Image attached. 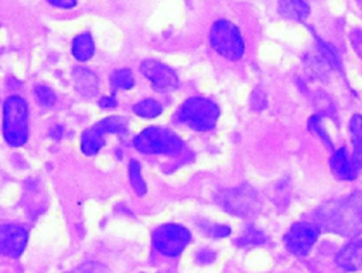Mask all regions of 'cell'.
I'll use <instances>...</instances> for the list:
<instances>
[{"instance_id": "obj_4", "label": "cell", "mask_w": 362, "mask_h": 273, "mask_svg": "<svg viewBox=\"0 0 362 273\" xmlns=\"http://www.w3.org/2000/svg\"><path fill=\"white\" fill-rule=\"evenodd\" d=\"M219 117L218 106L205 98H191L178 110V119L194 130H211Z\"/></svg>"}, {"instance_id": "obj_2", "label": "cell", "mask_w": 362, "mask_h": 273, "mask_svg": "<svg viewBox=\"0 0 362 273\" xmlns=\"http://www.w3.org/2000/svg\"><path fill=\"white\" fill-rule=\"evenodd\" d=\"M3 134L8 144L21 146L28 137V108L20 96H10L3 109Z\"/></svg>"}, {"instance_id": "obj_13", "label": "cell", "mask_w": 362, "mask_h": 273, "mask_svg": "<svg viewBox=\"0 0 362 273\" xmlns=\"http://www.w3.org/2000/svg\"><path fill=\"white\" fill-rule=\"evenodd\" d=\"M329 165H331V170L335 174V177L339 180L351 181L358 175V173L354 168L352 160L349 158V156L346 153V149L337 150L329 160Z\"/></svg>"}, {"instance_id": "obj_25", "label": "cell", "mask_w": 362, "mask_h": 273, "mask_svg": "<svg viewBox=\"0 0 362 273\" xmlns=\"http://www.w3.org/2000/svg\"><path fill=\"white\" fill-rule=\"evenodd\" d=\"M321 45V51H322V55L327 58V61L334 65V66H338V57H337V52L334 51L332 47H329V44H325V42H320Z\"/></svg>"}, {"instance_id": "obj_17", "label": "cell", "mask_w": 362, "mask_h": 273, "mask_svg": "<svg viewBox=\"0 0 362 273\" xmlns=\"http://www.w3.org/2000/svg\"><path fill=\"white\" fill-rule=\"evenodd\" d=\"M95 52V44L89 33L78 34L72 41V54L79 61L89 59Z\"/></svg>"}, {"instance_id": "obj_30", "label": "cell", "mask_w": 362, "mask_h": 273, "mask_svg": "<svg viewBox=\"0 0 362 273\" xmlns=\"http://www.w3.org/2000/svg\"><path fill=\"white\" fill-rule=\"evenodd\" d=\"M100 105L102 106H107V108H112V106H115L116 105V102H115V99L113 98H103V99H100Z\"/></svg>"}, {"instance_id": "obj_24", "label": "cell", "mask_w": 362, "mask_h": 273, "mask_svg": "<svg viewBox=\"0 0 362 273\" xmlns=\"http://www.w3.org/2000/svg\"><path fill=\"white\" fill-rule=\"evenodd\" d=\"M308 129H310L311 132H314L317 136H320L325 143H329V144H331L329 137L327 136L325 130H324L322 126H321V119H320V116H313V117L308 120Z\"/></svg>"}, {"instance_id": "obj_23", "label": "cell", "mask_w": 362, "mask_h": 273, "mask_svg": "<svg viewBox=\"0 0 362 273\" xmlns=\"http://www.w3.org/2000/svg\"><path fill=\"white\" fill-rule=\"evenodd\" d=\"M34 93H35V98L38 99V102H40L42 106L49 108V106H52V105L55 103V99H57V98H55V93H54L49 88H47V86H44V85L35 86Z\"/></svg>"}, {"instance_id": "obj_12", "label": "cell", "mask_w": 362, "mask_h": 273, "mask_svg": "<svg viewBox=\"0 0 362 273\" xmlns=\"http://www.w3.org/2000/svg\"><path fill=\"white\" fill-rule=\"evenodd\" d=\"M72 81L75 89L85 98H92L98 92V76L88 68L76 66L72 71Z\"/></svg>"}, {"instance_id": "obj_9", "label": "cell", "mask_w": 362, "mask_h": 273, "mask_svg": "<svg viewBox=\"0 0 362 273\" xmlns=\"http://www.w3.org/2000/svg\"><path fill=\"white\" fill-rule=\"evenodd\" d=\"M140 68H141L143 75L160 92L171 91L178 86V78H177L175 72L170 66H167L158 61L146 59L141 62Z\"/></svg>"}, {"instance_id": "obj_26", "label": "cell", "mask_w": 362, "mask_h": 273, "mask_svg": "<svg viewBox=\"0 0 362 273\" xmlns=\"http://www.w3.org/2000/svg\"><path fill=\"white\" fill-rule=\"evenodd\" d=\"M209 233L214 238H226L230 233V229L228 225H214L209 231Z\"/></svg>"}, {"instance_id": "obj_7", "label": "cell", "mask_w": 362, "mask_h": 273, "mask_svg": "<svg viewBox=\"0 0 362 273\" xmlns=\"http://www.w3.org/2000/svg\"><path fill=\"white\" fill-rule=\"evenodd\" d=\"M222 205L233 215L250 216L259 211L260 201L257 194L249 185H242L225 192Z\"/></svg>"}, {"instance_id": "obj_6", "label": "cell", "mask_w": 362, "mask_h": 273, "mask_svg": "<svg viewBox=\"0 0 362 273\" xmlns=\"http://www.w3.org/2000/svg\"><path fill=\"white\" fill-rule=\"evenodd\" d=\"M191 233L181 225L167 223L154 231L153 242L158 252L167 256H177L189 243Z\"/></svg>"}, {"instance_id": "obj_22", "label": "cell", "mask_w": 362, "mask_h": 273, "mask_svg": "<svg viewBox=\"0 0 362 273\" xmlns=\"http://www.w3.org/2000/svg\"><path fill=\"white\" fill-rule=\"evenodd\" d=\"M112 82L116 88L120 89H129L133 86L134 79H133V74L129 69H117L113 76H112Z\"/></svg>"}, {"instance_id": "obj_28", "label": "cell", "mask_w": 362, "mask_h": 273, "mask_svg": "<svg viewBox=\"0 0 362 273\" xmlns=\"http://www.w3.org/2000/svg\"><path fill=\"white\" fill-rule=\"evenodd\" d=\"M48 3L61 8H71L76 4V0H48Z\"/></svg>"}, {"instance_id": "obj_21", "label": "cell", "mask_w": 362, "mask_h": 273, "mask_svg": "<svg viewBox=\"0 0 362 273\" xmlns=\"http://www.w3.org/2000/svg\"><path fill=\"white\" fill-rule=\"evenodd\" d=\"M100 127L105 130V133H124L126 132V120L123 117H107L99 122Z\"/></svg>"}, {"instance_id": "obj_8", "label": "cell", "mask_w": 362, "mask_h": 273, "mask_svg": "<svg viewBox=\"0 0 362 273\" xmlns=\"http://www.w3.org/2000/svg\"><path fill=\"white\" fill-rule=\"evenodd\" d=\"M318 239V228L313 223H294L284 235V245L293 255H307Z\"/></svg>"}, {"instance_id": "obj_5", "label": "cell", "mask_w": 362, "mask_h": 273, "mask_svg": "<svg viewBox=\"0 0 362 273\" xmlns=\"http://www.w3.org/2000/svg\"><path fill=\"white\" fill-rule=\"evenodd\" d=\"M209 41L218 54L232 61L240 59L245 52V42L238 27L226 20H219L212 25Z\"/></svg>"}, {"instance_id": "obj_19", "label": "cell", "mask_w": 362, "mask_h": 273, "mask_svg": "<svg viewBox=\"0 0 362 273\" xmlns=\"http://www.w3.org/2000/svg\"><path fill=\"white\" fill-rule=\"evenodd\" d=\"M134 113L141 117H156L161 113V105L154 99H144L134 106Z\"/></svg>"}, {"instance_id": "obj_3", "label": "cell", "mask_w": 362, "mask_h": 273, "mask_svg": "<svg viewBox=\"0 0 362 273\" xmlns=\"http://www.w3.org/2000/svg\"><path fill=\"white\" fill-rule=\"evenodd\" d=\"M134 147L146 154L174 156L182 150V143L171 130L153 126L136 136Z\"/></svg>"}, {"instance_id": "obj_20", "label": "cell", "mask_w": 362, "mask_h": 273, "mask_svg": "<svg viewBox=\"0 0 362 273\" xmlns=\"http://www.w3.org/2000/svg\"><path fill=\"white\" fill-rule=\"evenodd\" d=\"M129 178H130V182H132L136 194L144 195L146 194V182H144L141 171H140V164L136 160H132L129 164Z\"/></svg>"}, {"instance_id": "obj_16", "label": "cell", "mask_w": 362, "mask_h": 273, "mask_svg": "<svg viewBox=\"0 0 362 273\" xmlns=\"http://www.w3.org/2000/svg\"><path fill=\"white\" fill-rule=\"evenodd\" d=\"M279 11L284 18L303 21L307 18L310 8L304 0H279Z\"/></svg>"}, {"instance_id": "obj_11", "label": "cell", "mask_w": 362, "mask_h": 273, "mask_svg": "<svg viewBox=\"0 0 362 273\" xmlns=\"http://www.w3.org/2000/svg\"><path fill=\"white\" fill-rule=\"evenodd\" d=\"M335 262L345 270H358L362 267V239L345 245L335 256Z\"/></svg>"}, {"instance_id": "obj_27", "label": "cell", "mask_w": 362, "mask_h": 273, "mask_svg": "<svg viewBox=\"0 0 362 273\" xmlns=\"http://www.w3.org/2000/svg\"><path fill=\"white\" fill-rule=\"evenodd\" d=\"M252 103H253L255 109H257V110H260V109H263V108L266 106V96H264L263 91H256V92L253 93V96H252Z\"/></svg>"}, {"instance_id": "obj_15", "label": "cell", "mask_w": 362, "mask_h": 273, "mask_svg": "<svg viewBox=\"0 0 362 273\" xmlns=\"http://www.w3.org/2000/svg\"><path fill=\"white\" fill-rule=\"evenodd\" d=\"M105 130L100 127L99 123L89 127L83 132L81 139V147L82 151L88 156H92L100 150V147L105 144Z\"/></svg>"}, {"instance_id": "obj_14", "label": "cell", "mask_w": 362, "mask_h": 273, "mask_svg": "<svg viewBox=\"0 0 362 273\" xmlns=\"http://www.w3.org/2000/svg\"><path fill=\"white\" fill-rule=\"evenodd\" d=\"M349 133L354 144L352 164L355 171L362 173V115H354L349 120Z\"/></svg>"}, {"instance_id": "obj_1", "label": "cell", "mask_w": 362, "mask_h": 273, "mask_svg": "<svg viewBox=\"0 0 362 273\" xmlns=\"http://www.w3.org/2000/svg\"><path fill=\"white\" fill-rule=\"evenodd\" d=\"M318 222L329 232L344 236L362 233V192L325 204L317 214Z\"/></svg>"}, {"instance_id": "obj_18", "label": "cell", "mask_w": 362, "mask_h": 273, "mask_svg": "<svg viewBox=\"0 0 362 273\" xmlns=\"http://www.w3.org/2000/svg\"><path fill=\"white\" fill-rule=\"evenodd\" d=\"M264 242H266V236L263 235V232H260L253 226H247L236 240V243L242 248L257 246V245H263Z\"/></svg>"}, {"instance_id": "obj_29", "label": "cell", "mask_w": 362, "mask_h": 273, "mask_svg": "<svg viewBox=\"0 0 362 273\" xmlns=\"http://www.w3.org/2000/svg\"><path fill=\"white\" fill-rule=\"evenodd\" d=\"M197 259L201 262V263H209L215 259V253L211 252V250H201L197 256Z\"/></svg>"}, {"instance_id": "obj_10", "label": "cell", "mask_w": 362, "mask_h": 273, "mask_svg": "<svg viewBox=\"0 0 362 273\" xmlns=\"http://www.w3.org/2000/svg\"><path fill=\"white\" fill-rule=\"evenodd\" d=\"M27 231L20 225H0V253L17 257L27 245Z\"/></svg>"}]
</instances>
